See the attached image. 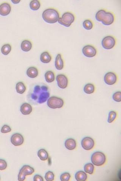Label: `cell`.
<instances>
[{"label":"cell","mask_w":121,"mask_h":181,"mask_svg":"<svg viewBox=\"0 0 121 181\" xmlns=\"http://www.w3.org/2000/svg\"><path fill=\"white\" fill-rule=\"evenodd\" d=\"M91 159L92 163L94 165L101 166L106 162V157L104 153L101 152L97 151L93 153Z\"/></svg>","instance_id":"obj_4"},{"label":"cell","mask_w":121,"mask_h":181,"mask_svg":"<svg viewBox=\"0 0 121 181\" xmlns=\"http://www.w3.org/2000/svg\"><path fill=\"white\" fill-rule=\"evenodd\" d=\"M76 180L77 181H85L87 180L88 175L83 171H79L75 175Z\"/></svg>","instance_id":"obj_21"},{"label":"cell","mask_w":121,"mask_h":181,"mask_svg":"<svg viewBox=\"0 0 121 181\" xmlns=\"http://www.w3.org/2000/svg\"><path fill=\"white\" fill-rule=\"evenodd\" d=\"M113 101L117 102H120L121 101V92H117L113 94Z\"/></svg>","instance_id":"obj_33"},{"label":"cell","mask_w":121,"mask_h":181,"mask_svg":"<svg viewBox=\"0 0 121 181\" xmlns=\"http://www.w3.org/2000/svg\"><path fill=\"white\" fill-rule=\"evenodd\" d=\"M40 60L42 62L45 64H48L51 60V57L50 54L47 51L44 52L40 56Z\"/></svg>","instance_id":"obj_19"},{"label":"cell","mask_w":121,"mask_h":181,"mask_svg":"<svg viewBox=\"0 0 121 181\" xmlns=\"http://www.w3.org/2000/svg\"><path fill=\"white\" fill-rule=\"evenodd\" d=\"M50 96L49 87L44 83L34 85L30 88L27 96L28 101L33 105L45 103Z\"/></svg>","instance_id":"obj_1"},{"label":"cell","mask_w":121,"mask_h":181,"mask_svg":"<svg viewBox=\"0 0 121 181\" xmlns=\"http://www.w3.org/2000/svg\"><path fill=\"white\" fill-rule=\"evenodd\" d=\"M11 50V46L10 44H5L1 48V52L3 55H7L10 52Z\"/></svg>","instance_id":"obj_28"},{"label":"cell","mask_w":121,"mask_h":181,"mask_svg":"<svg viewBox=\"0 0 121 181\" xmlns=\"http://www.w3.org/2000/svg\"><path fill=\"white\" fill-rule=\"evenodd\" d=\"M104 81L108 85H113L117 82V75L113 72H108L104 76Z\"/></svg>","instance_id":"obj_12"},{"label":"cell","mask_w":121,"mask_h":181,"mask_svg":"<svg viewBox=\"0 0 121 181\" xmlns=\"http://www.w3.org/2000/svg\"><path fill=\"white\" fill-rule=\"evenodd\" d=\"M55 175L51 171L47 172L45 176V178L47 181H52L54 180Z\"/></svg>","instance_id":"obj_31"},{"label":"cell","mask_w":121,"mask_h":181,"mask_svg":"<svg viewBox=\"0 0 121 181\" xmlns=\"http://www.w3.org/2000/svg\"><path fill=\"white\" fill-rule=\"evenodd\" d=\"M81 145L83 148L85 150H90L94 147L95 142L92 138L87 137L82 139Z\"/></svg>","instance_id":"obj_10"},{"label":"cell","mask_w":121,"mask_h":181,"mask_svg":"<svg viewBox=\"0 0 121 181\" xmlns=\"http://www.w3.org/2000/svg\"><path fill=\"white\" fill-rule=\"evenodd\" d=\"M20 111L21 113L24 115H29L32 111V107L28 103H25L21 106Z\"/></svg>","instance_id":"obj_15"},{"label":"cell","mask_w":121,"mask_h":181,"mask_svg":"<svg viewBox=\"0 0 121 181\" xmlns=\"http://www.w3.org/2000/svg\"><path fill=\"white\" fill-rule=\"evenodd\" d=\"M11 11V6L8 3H3L0 5V15L2 16H7L9 14Z\"/></svg>","instance_id":"obj_14"},{"label":"cell","mask_w":121,"mask_h":181,"mask_svg":"<svg viewBox=\"0 0 121 181\" xmlns=\"http://www.w3.org/2000/svg\"><path fill=\"white\" fill-rule=\"evenodd\" d=\"M11 2H12L13 3L17 4L19 3V2H20V1H17V0H16H16H13H13H12V1H11Z\"/></svg>","instance_id":"obj_37"},{"label":"cell","mask_w":121,"mask_h":181,"mask_svg":"<svg viewBox=\"0 0 121 181\" xmlns=\"http://www.w3.org/2000/svg\"><path fill=\"white\" fill-rule=\"evenodd\" d=\"M42 17L45 22L54 24L58 21L60 15L58 11L55 9L48 8L43 12Z\"/></svg>","instance_id":"obj_3"},{"label":"cell","mask_w":121,"mask_h":181,"mask_svg":"<svg viewBox=\"0 0 121 181\" xmlns=\"http://www.w3.org/2000/svg\"><path fill=\"white\" fill-rule=\"evenodd\" d=\"M11 143L15 146H19L23 144L24 139L22 135L19 133H15L11 136Z\"/></svg>","instance_id":"obj_13"},{"label":"cell","mask_w":121,"mask_h":181,"mask_svg":"<svg viewBox=\"0 0 121 181\" xmlns=\"http://www.w3.org/2000/svg\"><path fill=\"white\" fill-rule=\"evenodd\" d=\"M35 172L34 168L30 166L26 165L23 166L20 169L18 175V180L23 181L26 179V175H30Z\"/></svg>","instance_id":"obj_7"},{"label":"cell","mask_w":121,"mask_h":181,"mask_svg":"<svg viewBox=\"0 0 121 181\" xmlns=\"http://www.w3.org/2000/svg\"><path fill=\"white\" fill-rule=\"evenodd\" d=\"M71 178L70 174L68 173H63L60 176V180L62 181H68Z\"/></svg>","instance_id":"obj_32"},{"label":"cell","mask_w":121,"mask_h":181,"mask_svg":"<svg viewBox=\"0 0 121 181\" xmlns=\"http://www.w3.org/2000/svg\"><path fill=\"white\" fill-rule=\"evenodd\" d=\"M21 48L22 51L25 52H28L32 48V44L28 40H24L21 44Z\"/></svg>","instance_id":"obj_20"},{"label":"cell","mask_w":121,"mask_h":181,"mask_svg":"<svg viewBox=\"0 0 121 181\" xmlns=\"http://www.w3.org/2000/svg\"><path fill=\"white\" fill-rule=\"evenodd\" d=\"M115 39L112 36L105 37L102 40V46L106 50H110L113 49L115 45Z\"/></svg>","instance_id":"obj_8"},{"label":"cell","mask_w":121,"mask_h":181,"mask_svg":"<svg viewBox=\"0 0 121 181\" xmlns=\"http://www.w3.org/2000/svg\"><path fill=\"white\" fill-rule=\"evenodd\" d=\"M26 74L30 78H35L38 75V71L37 68L35 67H30L26 71Z\"/></svg>","instance_id":"obj_18"},{"label":"cell","mask_w":121,"mask_h":181,"mask_svg":"<svg viewBox=\"0 0 121 181\" xmlns=\"http://www.w3.org/2000/svg\"><path fill=\"white\" fill-rule=\"evenodd\" d=\"M75 17L74 15L70 12H65L59 18L58 22L60 24L69 27L75 21Z\"/></svg>","instance_id":"obj_5"},{"label":"cell","mask_w":121,"mask_h":181,"mask_svg":"<svg viewBox=\"0 0 121 181\" xmlns=\"http://www.w3.org/2000/svg\"><path fill=\"white\" fill-rule=\"evenodd\" d=\"M11 131V129L10 126L7 125H4L1 128V132L2 133H7Z\"/></svg>","instance_id":"obj_34"},{"label":"cell","mask_w":121,"mask_h":181,"mask_svg":"<svg viewBox=\"0 0 121 181\" xmlns=\"http://www.w3.org/2000/svg\"><path fill=\"white\" fill-rule=\"evenodd\" d=\"M82 52L83 54L88 58H92L97 54V50L94 46L91 45H86L83 48Z\"/></svg>","instance_id":"obj_9"},{"label":"cell","mask_w":121,"mask_h":181,"mask_svg":"<svg viewBox=\"0 0 121 181\" xmlns=\"http://www.w3.org/2000/svg\"><path fill=\"white\" fill-rule=\"evenodd\" d=\"M7 164L6 161L3 159H0V170H5L7 168Z\"/></svg>","instance_id":"obj_35"},{"label":"cell","mask_w":121,"mask_h":181,"mask_svg":"<svg viewBox=\"0 0 121 181\" xmlns=\"http://www.w3.org/2000/svg\"><path fill=\"white\" fill-rule=\"evenodd\" d=\"M33 180L34 181H43L44 179L41 176L38 174H36L34 176Z\"/></svg>","instance_id":"obj_36"},{"label":"cell","mask_w":121,"mask_h":181,"mask_svg":"<svg viewBox=\"0 0 121 181\" xmlns=\"http://www.w3.org/2000/svg\"><path fill=\"white\" fill-rule=\"evenodd\" d=\"M58 85L59 88L64 89L67 87L68 84V79L65 75L58 74L56 78Z\"/></svg>","instance_id":"obj_11"},{"label":"cell","mask_w":121,"mask_h":181,"mask_svg":"<svg viewBox=\"0 0 121 181\" xmlns=\"http://www.w3.org/2000/svg\"><path fill=\"white\" fill-rule=\"evenodd\" d=\"M16 92L20 94H23L26 91V86L22 82H19L16 85Z\"/></svg>","instance_id":"obj_25"},{"label":"cell","mask_w":121,"mask_h":181,"mask_svg":"<svg viewBox=\"0 0 121 181\" xmlns=\"http://www.w3.org/2000/svg\"><path fill=\"white\" fill-rule=\"evenodd\" d=\"M63 60L62 58L61 54H58L56 55L55 61V66L56 69L58 70L62 69L64 68Z\"/></svg>","instance_id":"obj_17"},{"label":"cell","mask_w":121,"mask_h":181,"mask_svg":"<svg viewBox=\"0 0 121 181\" xmlns=\"http://www.w3.org/2000/svg\"><path fill=\"white\" fill-rule=\"evenodd\" d=\"M95 86L92 83H88L84 86V92L87 94H90L94 93L95 92Z\"/></svg>","instance_id":"obj_24"},{"label":"cell","mask_w":121,"mask_h":181,"mask_svg":"<svg viewBox=\"0 0 121 181\" xmlns=\"http://www.w3.org/2000/svg\"><path fill=\"white\" fill-rule=\"evenodd\" d=\"M96 19L102 22L103 25H109L113 24L114 21V17L113 13L107 12L104 10H101L97 11L95 15Z\"/></svg>","instance_id":"obj_2"},{"label":"cell","mask_w":121,"mask_h":181,"mask_svg":"<svg viewBox=\"0 0 121 181\" xmlns=\"http://www.w3.org/2000/svg\"><path fill=\"white\" fill-rule=\"evenodd\" d=\"M41 4L40 1L38 0L31 1L30 3V7L31 10L34 11L37 10L40 8Z\"/></svg>","instance_id":"obj_26"},{"label":"cell","mask_w":121,"mask_h":181,"mask_svg":"<svg viewBox=\"0 0 121 181\" xmlns=\"http://www.w3.org/2000/svg\"><path fill=\"white\" fill-rule=\"evenodd\" d=\"M83 25L84 28L87 30H90L93 27L92 22L89 20H85L83 21Z\"/></svg>","instance_id":"obj_30"},{"label":"cell","mask_w":121,"mask_h":181,"mask_svg":"<svg viewBox=\"0 0 121 181\" xmlns=\"http://www.w3.org/2000/svg\"><path fill=\"white\" fill-rule=\"evenodd\" d=\"M38 155L40 160L45 161L47 160L49 157V154L47 152L45 149H42L38 150Z\"/></svg>","instance_id":"obj_22"},{"label":"cell","mask_w":121,"mask_h":181,"mask_svg":"<svg viewBox=\"0 0 121 181\" xmlns=\"http://www.w3.org/2000/svg\"><path fill=\"white\" fill-rule=\"evenodd\" d=\"M45 80L48 83H51L55 80V74L51 71H49L45 73Z\"/></svg>","instance_id":"obj_23"},{"label":"cell","mask_w":121,"mask_h":181,"mask_svg":"<svg viewBox=\"0 0 121 181\" xmlns=\"http://www.w3.org/2000/svg\"><path fill=\"white\" fill-rule=\"evenodd\" d=\"M84 170L86 173L90 174H92L94 173V166L91 163H88L86 164L84 166Z\"/></svg>","instance_id":"obj_27"},{"label":"cell","mask_w":121,"mask_h":181,"mask_svg":"<svg viewBox=\"0 0 121 181\" xmlns=\"http://www.w3.org/2000/svg\"><path fill=\"white\" fill-rule=\"evenodd\" d=\"M65 146L67 149L69 150H74L76 147V141L72 138L68 139L65 140Z\"/></svg>","instance_id":"obj_16"},{"label":"cell","mask_w":121,"mask_h":181,"mask_svg":"<svg viewBox=\"0 0 121 181\" xmlns=\"http://www.w3.org/2000/svg\"><path fill=\"white\" fill-rule=\"evenodd\" d=\"M117 116V114L115 111H110L108 115V122L109 123H111L115 121L116 118Z\"/></svg>","instance_id":"obj_29"},{"label":"cell","mask_w":121,"mask_h":181,"mask_svg":"<svg viewBox=\"0 0 121 181\" xmlns=\"http://www.w3.org/2000/svg\"><path fill=\"white\" fill-rule=\"evenodd\" d=\"M47 105L50 108L55 109L61 108L64 104L63 100L60 97L56 96H52L47 100Z\"/></svg>","instance_id":"obj_6"}]
</instances>
